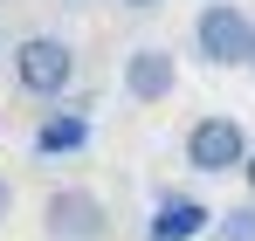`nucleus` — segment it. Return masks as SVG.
Returning a JSON list of instances; mask_svg holds the SVG:
<instances>
[{"label":"nucleus","mask_w":255,"mask_h":241,"mask_svg":"<svg viewBox=\"0 0 255 241\" xmlns=\"http://www.w3.org/2000/svg\"><path fill=\"white\" fill-rule=\"evenodd\" d=\"M207 235H214V207L200 193H159L145 241H207Z\"/></svg>","instance_id":"nucleus-6"},{"label":"nucleus","mask_w":255,"mask_h":241,"mask_svg":"<svg viewBox=\"0 0 255 241\" xmlns=\"http://www.w3.org/2000/svg\"><path fill=\"white\" fill-rule=\"evenodd\" d=\"M0 55H7V28H0Z\"/></svg>","instance_id":"nucleus-12"},{"label":"nucleus","mask_w":255,"mask_h":241,"mask_svg":"<svg viewBox=\"0 0 255 241\" xmlns=\"http://www.w3.org/2000/svg\"><path fill=\"white\" fill-rule=\"evenodd\" d=\"M186 165L193 172H207V179H221V172H242V159L255 152V138L242 131V118H228V111H207V118L186 124Z\"/></svg>","instance_id":"nucleus-3"},{"label":"nucleus","mask_w":255,"mask_h":241,"mask_svg":"<svg viewBox=\"0 0 255 241\" xmlns=\"http://www.w3.org/2000/svg\"><path fill=\"white\" fill-rule=\"evenodd\" d=\"M125 7L131 14H152V7H166V0H125Z\"/></svg>","instance_id":"nucleus-11"},{"label":"nucleus","mask_w":255,"mask_h":241,"mask_svg":"<svg viewBox=\"0 0 255 241\" xmlns=\"http://www.w3.org/2000/svg\"><path fill=\"white\" fill-rule=\"evenodd\" d=\"M7 69H14V90L21 97H62L76 83V48L42 28V35H21L7 48Z\"/></svg>","instance_id":"nucleus-1"},{"label":"nucleus","mask_w":255,"mask_h":241,"mask_svg":"<svg viewBox=\"0 0 255 241\" xmlns=\"http://www.w3.org/2000/svg\"><path fill=\"white\" fill-rule=\"evenodd\" d=\"M42 241H111V207L97 186H55L42 200Z\"/></svg>","instance_id":"nucleus-4"},{"label":"nucleus","mask_w":255,"mask_h":241,"mask_svg":"<svg viewBox=\"0 0 255 241\" xmlns=\"http://www.w3.org/2000/svg\"><path fill=\"white\" fill-rule=\"evenodd\" d=\"M90 145V118L83 111H48L42 124H35V152L42 159H69V152H83Z\"/></svg>","instance_id":"nucleus-7"},{"label":"nucleus","mask_w":255,"mask_h":241,"mask_svg":"<svg viewBox=\"0 0 255 241\" xmlns=\"http://www.w3.org/2000/svg\"><path fill=\"white\" fill-rule=\"evenodd\" d=\"M118 83H125V97H131V104H166L172 90H179V62H172V48L145 41V48H131V55H125Z\"/></svg>","instance_id":"nucleus-5"},{"label":"nucleus","mask_w":255,"mask_h":241,"mask_svg":"<svg viewBox=\"0 0 255 241\" xmlns=\"http://www.w3.org/2000/svg\"><path fill=\"white\" fill-rule=\"evenodd\" d=\"M214 241H255V200H249V207H228V214H214Z\"/></svg>","instance_id":"nucleus-8"},{"label":"nucleus","mask_w":255,"mask_h":241,"mask_svg":"<svg viewBox=\"0 0 255 241\" xmlns=\"http://www.w3.org/2000/svg\"><path fill=\"white\" fill-rule=\"evenodd\" d=\"M242 186H249V200H255V152L242 159Z\"/></svg>","instance_id":"nucleus-9"},{"label":"nucleus","mask_w":255,"mask_h":241,"mask_svg":"<svg viewBox=\"0 0 255 241\" xmlns=\"http://www.w3.org/2000/svg\"><path fill=\"white\" fill-rule=\"evenodd\" d=\"M7 214H14V186L0 179V221H7Z\"/></svg>","instance_id":"nucleus-10"},{"label":"nucleus","mask_w":255,"mask_h":241,"mask_svg":"<svg viewBox=\"0 0 255 241\" xmlns=\"http://www.w3.org/2000/svg\"><path fill=\"white\" fill-rule=\"evenodd\" d=\"M249 48H255L249 7H235V0H207V7L193 14V55H200L207 69H249Z\"/></svg>","instance_id":"nucleus-2"},{"label":"nucleus","mask_w":255,"mask_h":241,"mask_svg":"<svg viewBox=\"0 0 255 241\" xmlns=\"http://www.w3.org/2000/svg\"><path fill=\"white\" fill-rule=\"evenodd\" d=\"M207 241H214V235H207Z\"/></svg>","instance_id":"nucleus-14"},{"label":"nucleus","mask_w":255,"mask_h":241,"mask_svg":"<svg viewBox=\"0 0 255 241\" xmlns=\"http://www.w3.org/2000/svg\"><path fill=\"white\" fill-rule=\"evenodd\" d=\"M249 76H255V48H249Z\"/></svg>","instance_id":"nucleus-13"}]
</instances>
